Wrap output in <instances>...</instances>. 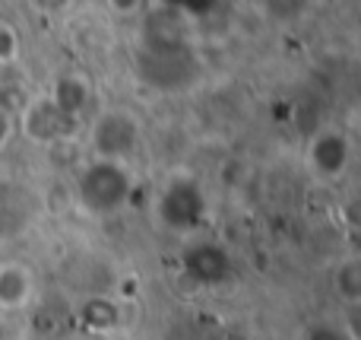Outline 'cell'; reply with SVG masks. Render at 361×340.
<instances>
[{
  "label": "cell",
  "mask_w": 361,
  "mask_h": 340,
  "mask_svg": "<svg viewBox=\"0 0 361 340\" xmlns=\"http://www.w3.org/2000/svg\"><path fill=\"white\" fill-rule=\"evenodd\" d=\"M336 286H339V293H343L345 299H352V303L358 299L361 274H358V264H355V261H349V264L339 267V274H336Z\"/></svg>",
  "instance_id": "cell-8"
},
{
  "label": "cell",
  "mask_w": 361,
  "mask_h": 340,
  "mask_svg": "<svg viewBox=\"0 0 361 340\" xmlns=\"http://www.w3.org/2000/svg\"><path fill=\"white\" fill-rule=\"evenodd\" d=\"M311 163L320 175H339L349 163V143L339 134H324L311 146Z\"/></svg>",
  "instance_id": "cell-5"
},
{
  "label": "cell",
  "mask_w": 361,
  "mask_h": 340,
  "mask_svg": "<svg viewBox=\"0 0 361 340\" xmlns=\"http://www.w3.org/2000/svg\"><path fill=\"white\" fill-rule=\"evenodd\" d=\"M130 194V178L118 163H102L89 165L80 178V201L92 213H114Z\"/></svg>",
  "instance_id": "cell-1"
},
{
  "label": "cell",
  "mask_w": 361,
  "mask_h": 340,
  "mask_svg": "<svg viewBox=\"0 0 361 340\" xmlns=\"http://www.w3.org/2000/svg\"><path fill=\"white\" fill-rule=\"evenodd\" d=\"M159 213H162L165 226L178 229V233H187V229H197L200 220L206 213V201L203 191L193 182H175L169 184V191L159 201Z\"/></svg>",
  "instance_id": "cell-2"
},
{
  "label": "cell",
  "mask_w": 361,
  "mask_h": 340,
  "mask_svg": "<svg viewBox=\"0 0 361 340\" xmlns=\"http://www.w3.org/2000/svg\"><path fill=\"white\" fill-rule=\"evenodd\" d=\"M32 293V277L25 267L6 264L0 267V305L4 309H19Z\"/></svg>",
  "instance_id": "cell-6"
},
{
  "label": "cell",
  "mask_w": 361,
  "mask_h": 340,
  "mask_svg": "<svg viewBox=\"0 0 361 340\" xmlns=\"http://www.w3.org/2000/svg\"><path fill=\"white\" fill-rule=\"evenodd\" d=\"M61 118L63 112L54 105H35L29 115V137L38 140H51V137H61Z\"/></svg>",
  "instance_id": "cell-7"
},
{
  "label": "cell",
  "mask_w": 361,
  "mask_h": 340,
  "mask_svg": "<svg viewBox=\"0 0 361 340\" xmlns=\"http://www.w3.org/2000/svg\"><path fill=\"white\" fill-rule=\"evenodd\" d=\"M133 140H137V127H133V121H127L124 115H108V118H102L99 127H95V146H99V153L108 163L124 156L133 146Z\"/></svg>",
  "instance_id": "cell-4"
},
{
  "label": "cell",
  "mask_w": 361,
  "mask_h": 340,
  "mask_svg": "<svg viewBox=\"0 0 361 340\" xmlns=\"http://www.w3.org/2000/svg\"><path fill=\"white\" fill-rule=\"evenodd\" d=\"M118 10H130V6H137V0H111Z\"/></svg>",
  "instance_id": "cell-9"
},
{
  "label": "cell",
  "mask_w": 361,
  "mask_h": 340,
  "mask_svg": "<svg viewBox=\"0 0 361 340\" xmlns=\"http://www.w3.org/2000/svg\"><path fill=\"white\" fill-rule=\"evenodd\" d=\"M184 271L190 280L203 286H219L231 277V258L212 242H200V245H190L184 254Z\"/></svg>",
  "instance_id": "cell-3"
}]
</instances>
